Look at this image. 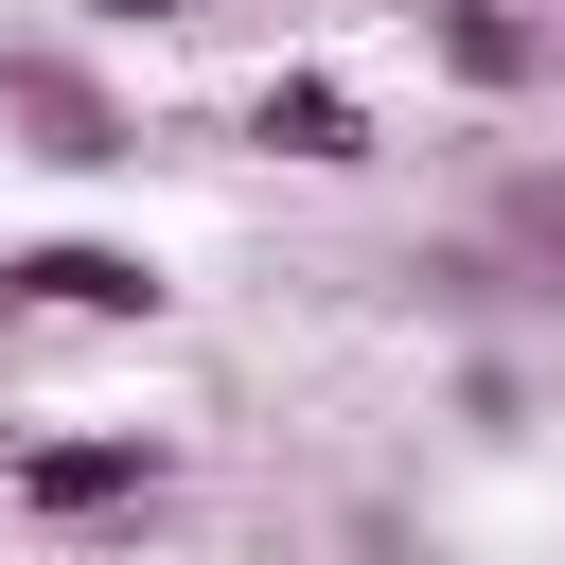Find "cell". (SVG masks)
I'll return each mask as SVG.
<instances>
[{
    "instance_id": "1",
    "label": "cell",
    "mask_w": 565,
    "mask_h": 565,
    "mask_svg": "<svg viewBox=\"0 0 565 565\" xmlns=\"http://www.w3.org/2000/svg\"><path fill=\"white\" fill-rule=\"evenodd\" d=\"M0 141L53 159V177H106V159H141V106H124L71 35H0Z\"/></svg>"
},
{
    "instance_id": "8",
    "label": "cell",
    "mask_w": 565,
    "mask_h": 565,
    "mask_svg": "<svg viewBox=\"0 0 565 565\" xmlns=\"http://www.w3.org/2000/svg\"><path fill=\"white\" fill-rule=\"evenodd\" d=\"M547 71H565V18H547Z\"/></svg>"
},
{
    "instance_id": "3",
    "label": "cell",
    "mask_w": 565,
    "mask_h": 565,
    "mask_svg": "<svg viewBox=\"0 0 565 565\" xmlns=\"http://www.w3.org/2000/svg\"><path fill=\"white\" fill-rule=\"evenodd\" d=\"M18 318H124V335H159V318H177V282H159V247L35 230V247H0V335H18Z\"/></svg>"
},
{
    "instance_id": "5",
    "label": "cell",
    "mask_w": 565,
    "mask_h": 565,
    "mask_svg": "<svg viewBox=\"0 0 565 565\" xmlns=\"http://www.w3.org/2000/svg\"><path fill=\"white\" fill-rule=\"evenodd\" d=\"M406 18H424V71L441 88H477V106L547 88V18H512V0H406Z\"/></svg>"
},
{
    "instance_id": "6",
    "label": "cell",
    "mask_w": 565,
    "mask_h": 565,
    "mask_svg": "<svg viewBox=\"0 0 565 565\" xmlns=\"http://www.w3.org/2000/svg\"><path fill=\"white\" fill-rule=\"evenodd\" d=\"M494 230H512L530 265H565V159H530V177H494Z\"/></svg>"
},
{
    "instance_id": "7",
    "label": "cell",
    "mask_w": 565,
    "mask_h": 565,
    "mask_svg": "<svg viewBox=\"0 0 565 565\" xmlns=\"http://www.w3.org/2000/svg\"><path fill=\"white\" fill-rule=\"evenodd\" d=\"M88 35H159V18H194V0H71Z\"/></svg>"
},
{
    "instance_id": "4",
    "label": "cell",
    "mask_w": 565,
    "mask_h": 565,
    "mask_svg": "<svg viewBox=\"0 0 565 565\" xmlns=\"http://www.w3.org/2000/svg\"><path fill=\"white\" fill-rule=\"evenodd\" d=\"M247 141H265V159H300V177L388 159V124H371V88H353V71H265V88H247Z\"/></svg>"
},
{
    "instance_id": "2",
    "label": "cell",
    "mask_w": 565,
    "mask_h": 565,
    "mask_svg": "<svg viewBox=\"0 0 565 565\" xmlns=\"http://www.w3.org/2000/svg\"><path fill=\"white\" fill-rule=\"evenodd\" d=\"M141 494H177V441L159 424H53V441L0 459V512L18 530H88V512H141Z\"/></svg>"
}]
</instances>
